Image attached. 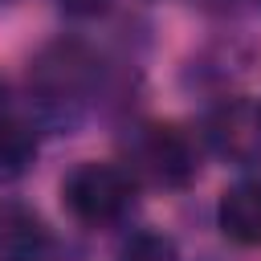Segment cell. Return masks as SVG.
Returning <instances> with one entry per match:
<instances>
[{"instance_id": "cell-7", "label": "cell", "mask_w": 261, "mask_h": 261, "mask_svg": "<svg viewBox=\"0 0 261 261\" xmlns=\"http://www.w3.org/2000/svg\"><path fill=\"white\" fill-rule=\"evenodd\" d=\"M33 155H37V139H33V130H29L20 118L0 114V175H4V179L20 175V171L33 163Z\"/></svg>"}, {"instance_id": "cell-2", "label": "cell", "mask_w": 261, "mask_h": 261, "mask_svg": "<svg viewBox=\"0 0 261 261\" xmlns=\"http://www.w3.org/2000/svg\"><path fill=\"white\" fill-rule=\"evenodd\" d=\"M208 143L220 159L237 163V167H249V163H261V102L257 98H224L208 122Z\"/></svg>"}, {"instance_id": "cell-1", "label": "cell", "mask_w": 261, "mask_h": 261, "mask_svg": "<svg viewBox=\"0 0 261 261\" xmlns=\"http://www.w3.org/2000/svg\"><path fill=\"white\" fill-rule=\"evenodd\" d=\"M130 196H135V175L118 163H77L61 184L65 208L82 224H94V228L118 220Z\"/></svg>"}, {"instance_id": "cell-3", "label": "cell", "mask_w": 261, "mask_h": 261, "mask_svg": "<svg viewBox=\"0 0 261 261\" xmlns=\"http://www.w3.org/2000/svg\"><path fill=\"white\" fill-rule=\"evenodd\" d=\"M57 241L33 208L0 204V261H53Z\"/></svg>"}, {"instance_id": "cell-5", "label": "cell", "mask_w": 261, "mask_h": 261, "mask_svg": "<svg viewBox=\"0 0 261 261\" xmlns=\"http://www.w3.org/2000/svg\"><path fill=\"white\" fill-rule=\"evenodd\" d=\"M33 82L45 94V102H65V94H82L90 82V61L82 57V49L73 45H57L49 49L37 65H33Z\"/></svg>"}, {"instance_id": "cell-8", "label": "cell", "mask_w": 261, "mask_h": 261, "mask_svg": "<svg viewBox=\"0 0 261 261\" xmlns=\"http://www.w3.org/2000/svg\"><path fill=\"white\" fill-rule=\"evenodd\" d=\"M118 261H179L175 253V241L159 228H139L135 237L122 241L118 249Z\"/></svg>"}, {"instance_id": "cell-6", "label": "cell", "mask_w": 261, "mask_h": 261, "mask_svg": "<svg viewBox=\"0 0 261 261\" xmlns=\"http://www.w3.org/2000/svg\"><path fill=\"white\" fill-rule=\"evenodd\" d=\"M220 232L237 245H261V179H241L220 196Z\"/></svg>"}, {"instance_id": "cell-4", "label": "cell", "mask_w": 261, "mask_h": 261, "mask_svg": "<svg viewBox=\"0 0 261 261\" xmlns=\"http://www.w3.org/2000/svg\"><path fill=\"white\" fill-rule=\"evenodd\" d=\"M143 159L151 163L155 179L167 184V188H184V184L196 175V167H200L192 139H188L179 126H171V122L147 126V135H143Z\"/></svg>"}, {"instance_id": "cell-9", "label": "cell", "mask_w": 261, "mask_h": 261, "mask_svg": "<svg viewBox=\"0 0 261 261\" xmlns=\"http://www.w3.org/2000/svg\"><path fill=\"white\" fill-rule=\"evenodd\" d=\"M106 4L110 0H57V8L65 16H98V12H106Z\"/></svg>"}]
</instances>
